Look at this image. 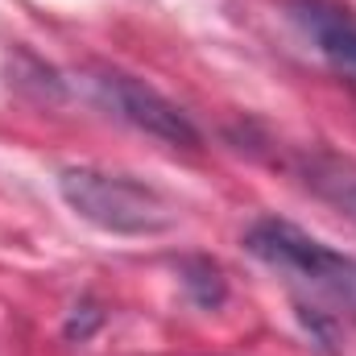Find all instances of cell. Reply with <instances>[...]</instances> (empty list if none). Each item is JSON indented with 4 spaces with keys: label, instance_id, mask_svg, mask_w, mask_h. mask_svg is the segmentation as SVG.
I'll return each mask as SVG.
<instances>
[{
    "label": "cell",
    "instance_id": "cell-1",
    "mask_svg": "<svg viewBox=\"0 0 356 356\" xmlns=\"http://www.w3.org/2000/svg\"><path fill=\"white\" fill-rule=\"evenodd\" d=\"M58 195L79 220L112 236H158L178 220V207L154 182L120 170L67 166L58 175Z\"/></svg>",
    "mask_w": 356,
    "mask_h": 356
},
{
    "label": "cell",
    "instance_id": "cell-2",
    "mask_svg": "<svg viewBox=\"0 0 356 356\" xmlns=\"http://www.w3.org/2000/svg\"><path fill=\"white\" fill-rule=\"evenodd\" d=\"M245 249L266 261L273 273H282L286 282L336 302L340 311H348L356 319V257L315 241L311 232H302L290 220H257L245 232Z\"/></svg>",
    "mask_w": 356,
    "mask_h": 356
},
{
    "label": "cell",
    "instance_id": "cell-3",
    "mask_svg": "<svg viewBox=\"0 0 356 356\" xmlns=\"http://www.w3.org/2000/svg\"><path fill=\"white\" fill-rule=\"evenodd\" d=\"M88 91L108 116L133 124L145 137H158L175 149H199L203 145V133L195 129V120L170 95H162L154 83H145V79H137L120 67H91Z\"/></svg>",
    "mask_w": 356,
    "mask_h": 356
},
{
    "label": "cell",
    "instance_id": "cell-4",
    "mask_svg": "<svg viewBox=\"0 0 356 356\" xmlns=\"http://www.w3.org/2000/svg\"><path fill=\"white\" fill-rule=\"evenodd\" d=\"M290 25L311 42V50L356 88V8L344 0H282Z\"/></svg>",
    "mask_w": 356,
    "mask_h": 356
},
{
    "label": "cell",
    "instance_id": "cell-5",
    "mask_svg": "<svg viewBox=\"0 0 356 356\" xmlns=\"http://www.w3.org/2000/svg\"><path fill=\"white\" fill-rule=\"evenodd\" d=\"M273 162L282 170L298 178L307 191H315L323 203H332L336 211H344L356 224V162L353 158H340L332 149H319V145H294V149H273Z\"/></svg>",
    "mask_w": 356,
    "mask_h": 356
},
{
    "label": "cell",
    "instance_id": "cell-6",
    "mask_svg": "<svg viewBox=\"0 0 356 356\" xmlns=\"http://www.w3.org/2000/svg\"><path fill=\"white\" fill-rule=\"evenodd\" d=\"M178 273H182V286H186L195 307H203V311H220L224 307L228 282H224V269L216 266L211 257H186L178 266Z\"/></svg>",
    "mask_w": 356,
    "mask_h": 356
}]
</instances>
